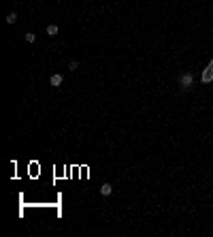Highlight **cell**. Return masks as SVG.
<instances>
[{
  "label": "cell",
  "mask_w": 213,
  "mask_h": 237,
  "mask_svg": "<svg viewBox=\"0 0 213 237\" xmlns=\"http://www.w3.org/2000/svg\"><path fill=\"white\" fill-rule=\"evenodd\" d=\"M192 83H194V73H183V75L179 77V85H181V90H190Z\"/></svg>",
  "instance_id": "cell-1"
},
{
  "label": "cell",
  "mask_w": 213,
  "mask_h": 237,
  "mask_svg": "<svg viewBox=\"0 0 213 237\" xmlns=\"http://www.w3.org/2000/svg\"><path fill=\"white\" fill-rule=\"evenodd\" d=\"M200 81H202V83H211V81H213V58H211V62L207 64V68L200 73Z\"/></svg>",
  "instance_id": "cell-2"
},
{
  "label": "cell",
  "mask_w": 213,
  "mask_h": 237,
  "mask_svg": "<svg viewBox=\"0 0 213 237\" xmlns=\"http://www.w3.org/2000/svg\"><path fill=\"white\" fill-rule=\"evenodd\" d=\"M111 192H113V186H111L109 182H104V184L100 186V194H102V197H109Z\"/></svg>",
  "instance_id": "cell-3"
},
{
  "label": "cell",
  "mask_w": 213,
  "mask_h": 237,
  "mask_svg": "<svg viewBox=\"0 0 213 237\" xmlns=\"http://www.w3.org/2000/svg\"><path fill=\"white\" fill-rule=\"evenodd\" d=\"M49 83H51L53 88H60V85H62V75H58V73H56V75H51Z\"/></svg>",
  "instance_id": "cell-4"
},
{
  "label": "cell",
  "mask_w": 213,
  "mask_h": 237,
  "mask_svg": "<svg viewBox=\"0 0 213 237\" xmlns=\"http://www.w3.org/2000/svg\"><path fill=\"white\" fill-rule=\"evenodd\" d=\"M58 32H60L58 24H49V26H47V37H56Z\"/></svg>",
  "instance_id": "cell-5"
},
{
  "label": "cell",
  "mask_w": 213,
  "mask_h": 237,
  "mask_svg": "<svg viewBox=\"0 0 213 237\" xmlns=\"http://www.w3.org/2000/svg\"><path fill=\"white\" fill-rule=\"evenodd\" d=\"M15 22H17V13H15V11H11V13L7 15V24H15Z\"/></svg>",
  "instance_id": "cell-6"
},
{
  "label": "cell",
  "mask_w": 213,
  "mask_h": 237,
  "mask_svg": "<svg viewBox=\"0 0 213 237\" xmlns=\"http://www.w3.org/2000/svg\"><path fill=\"white\" fill-rule=\"evenodd\" d=\"M24 39H26V43H34V41H36V34H32V32H26V34H24Z\"/></svg>",
  "instance_id": "cell-7"
},
{
  "label": "cell",
  "mask_w": 213,
  "mask_h": 237,
  "mask_svg": "<svg viewBox=\"0 0 213 237\" xmlns=\"http://www.w3.org/2000/svg\"><path fill=\"white\" fill-rule=\"evenodd\" d=\"M79 68V60H70V64H68V71H77Z\"/></svg>",
  "instance_id": "cell-8"
}]
</instances>
